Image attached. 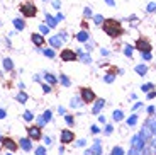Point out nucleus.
I'll list each match as a JSON object with an SVG mask.
<instances>
[{
	"instance_id": "1",
	"label": "nucleus",
	"mask_w": 156,
	"mask_h": 155,
	"mask_svg": "<svg viewBox=\"0 0 156 155\" xmlns=\"http://www.w3.org/2000/svg\"><path fill=\"white\" fill-rule=\"evenodd\" d=\"M102 31L105 32L109 38L117 39L124 34V27H122L121 21H115V19H105L102 22Z\"/></svg>"
},
{
	"instance_id": "2",
	"label": "nucleus",
	"mask_w": 156,
	"mask_h": 155,
	"mask_svg": "<svg viewBox=\"0 0 156 155\" xmlns=\"http://www.w3.org/2000/svg\"><path fill=\"white\" fill-rule=\"evenodd\" d=\"M20 14H22L24 17H34L36 14H37V9H36V5L32 4V2H26V4H22L19 7Z\"/></svg>"
},
{
	"instance_id": "3",
	"label": "nucleus",
	"mask_w": 156,
	"mask_h": 155,
	"mask_svg": "<svg viewBox=\"0 0 156 155\" xmlns=\"http://www.w3.org/2000/svg\"><path fill=\"white\" fill-rule=\"evenodd\" d=\"M136 50L141 51V53H149V51L153 50L151 43H149V39L144 38V36H139L136 41Z\"/></svg>"
},
{
	"instance_id": "4",
	"label": "nucleus",
	"mask_w": 156,
	"mask_h": 155,
	"mask_svg": "<svg viewBox=\"0 0 156 155\" xmlns=\"http://www.w3.org/2000/svg\"><path fill=\"white\" fill-rule=\"evenodd\" d=\"M80 94H82L83 102H87V104H92L94 101H97V96H95V92H94L92 89H88V87H82V89H80Z\"/></svg>"
},
{
	"instance_id": "5",
	"label": "nucleus",
	"mask_w": 156,
	"mask_h": 155,
	"mask_svg": "<svg viewBox=\"0 0 156 155\" xmlns=\"http://www.w3.org/2000/svg\"><path fill=\"white\" fill-rule=\"evenodd\" d=\"M59 56H61L63 62H75V60L78 58L76 55H75V51L73 50H68V48H66V50H63L61 53H59Z\"/></svg>"
},
{
	"instance_id": "6",
	"label": "nucleus",
	"mask_w": 156,
	"mask_h": 155,
	"mask_svg": "<svg viewBox=\"0 0 156 155\" xmlns=\"http://www.w3.org/2000/svg\"><path fill=\"white\" fill-rule=\"evenodd\" d=\"M59 138H61V143H65V145H66V143H71V142L75 140V133L70 131V130H63Z\"/></svg>"
},
{
	"instance_id": "7",
	"label": "nucleus",
	"mask_w": 156,
	"mask_h": 155,
	"mask_svg": "<svg viewBox=\"0 0 156 155\" xmlns=\"http://www.w3.org/2000/svg\"><path fill=\"white\" fill-rule=\"evenodd\" d=\"M27 131H29V138L31 140H39L41 138V130H39L37 126H31Z\"/></svg>"
},
{
	"instance_id": "8",
	"label": "nucleus",
	"mask_w": 156,
	"mask_h": 155,
	"mask_svg": "<svg viewBox=\"0 0 156 155\" xmlns=\"http://www.w3.org/2000/svg\"><path fill=\"white\" fill-rule=\"evenodd\" d=\"M4 145H5V147H9L12 152L17 150V143H16V142H12L10 138H5V140H4Z\"/></svg>"
},
{
	"instance_id": "9",
	"label": "nucleus",
	"mask_w": 156,
	"mask_h": 155,
	"mask_svg": "<svg viewBox=\"0 0 156 155\" xmlns=\"http://www.w3.org/2000/svg\"><path fill=\"white\" fill-rule=\"evenodd\" d=\"M32 41H34L37 46H41V44H44V39L41 38V36H37V34H32Z\"/></svg>"
}]
</instances>
